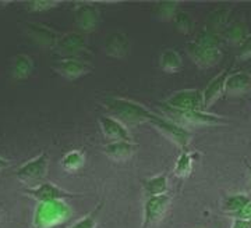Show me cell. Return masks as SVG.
Here are the masks:
<instances>
[{
	"label": "cell",
	"instance_id": "1",
	"mask_svg": "<svg viewBox=\"0 0 251 228\" xmlns=\"http://www.w3.org/2000/svg\"><path fill=\"white\" fill-rule=\"evenodd\" d=\"M222 38L208 29H201L186 46L190 60L201 70L215 67L222 60Z\"/></svg>",
	"mask_w": 251,
	"mask_h": 228
},
{
	"label": "cell",
	"instance_id": "2",
	"mask_svg": "<svg viewBox=\"0 0 251 228\" xmlns=\"http://www.w3.org/2000/svg\"><path fill=\"white\" fill-rule=\"evenodd\" d=\"M108 115L119 120L126 127H134L144 123H151L158 115L138 102L123 99V97H109L105 102Z\"/></svg>",
	"mask_w": 251,
	"mask_h": 228
},
{
	"label": "cell",
	"instance_id": "3",
	"mask_svg": "<svg viewBox=\"0 0 251 228\" xmlns=\"http://www.w3.org/2000/svg\"><path fill=\"white\" fill-rule=\"evenodd\" d=\"M73 210L66 201L38 203L34 211L32 224L35 228H53L72 217Z\"/></svg>",
	"mask_w": 251,
	"mask_h": 228
},
{
	"label": "cell",
	"instance_id": "4",
	"mask_svg": "<svg viewBox=\"0 0 251 228\" xmlns=\"http://www.w3.org/2000/svg\"><path fill=\"white\" fill-rule=\"evenodd\" d=\"M161 115L180 124L181 127H184L187 130L188 127H215V125L226 124L225 123L226 120L224 117L209 113V112H204V110H201V112H179V110L165 107L163 105H161Z\"/></svg>",
	"mask_w": 251,
	"mask_h": 228
},
{
	"label": "cell",
	"instance_id": "5",
	"mask_svg": "<svg viewBox=\"0 0 251 228\" xmlns=\"http://www.w3.org/2000/svg\"><path fill=\"white\" fill-rule=\"evenodd\" d=\"M162 105L173 110H179V112H201L204 110L202 91L201 89L177 91L168 97Z\"/></svg>",
	"mask_w": 251,
	"mask_h": 228
},
{
	"label": "cell",
	"instance_id": "6",
	"mask_svg": "<svg viewBox=\"0 0 251 228\" xmlns=\"http://www.w3.org/2000/svg\"><path fill=\"white\" fill-rule=\"evenodd\" d=\"M49 163H50L49 155L46 152H42L38 156L23 163L18 167L16 170V177L21 182H25V184L41 182L48 174Z\"/></svg>",
	"mask_w": 251,
	"mask_h": 228
},
{
	"label": "cell",
	"instance_id": "7",
	"mask_svg": "<svg viewBox=\"0 0 251 228\" xmlns=\"http://www.w3.org/2000/svg\"><path fill=\"white\" fill-rule=\"evenodd\" d=\"M150 124H152L153 127L161 132L162 135H165L176 146H179L180 149H187L188 143L191 140V132L188 131L187 128L181 127L180 124L172 121V120L163 117L161 114H158Z\"/></svg>",
	"mask_w": 251,
	"mask_h": 228
},
{
	"label": "cell",
	"instance_id": "8",
	"mask_svg": "<svg viewBox=\"0 0 251 228\" xmlns=\"http://www.w3.org/2000/svg\"><path fill=\"white\" fill-rule=\"evenodd\" d=\"M54 52L62 57H81L88 52V38L82 32H66L59 38Z\"/></svg>",
	"mask_w": 251,
	"mask_h": 228
},
{
	"label": "cell",
	"instance_id": "9",
	"mask_svg": "<svg viewBox=\"0 0 251 228\" xmlns=\"http://www.w3.org/2000/svg\"><path fill=\"white\" fill-rule=\"evenodd\" d=\"M169 206H171V196L168 193L147 198V201L144 202L141 228H151L155 224H158L165 217Z\"/></svg>",
	"mask_w": 251,
	"mask_h": 228
},
{
	"label": "cell",
	"instance_id": "10",
	"mask_svg": "<svg viewBox=\"0 0 251 228\" xmlns=\"http://www.w3.org/2000/svg\"><path fill=\"white\" fill-rule=\"evenodd\" d=\"M53 70L67 79H78L94 71V66L81 57H62L53 63Z\"/></svg>",
	"mask_w": 251,
	"mask_h": 228
},
{
	"label": "cell",
	"instance_id": "11",
	"mask_svg": "<svg viewBox=\"0 0 251 228\" xmlns=\"http://www.w3.org/2000/svg\"><path fill=\"white\" fill-rule=\"evenodd\" d=\"M73 16L82 34L95 31L100 24V11L92 3H77L73 10Z\"/></svg>",
	"mask_w": 251,
	"mask_h": 228
},
{
	"label": "cell",
	"instance_id": "12",
	"mask_svg": "<svg viewBox=\"0 0 251 228\" xmlns=\"http://www.w3.org/2000/svg\"><path fill=\"white\" fill-rule=\"evenodd\" d=\"M24 193L31 196L32 199H35L38 203H48L54 202V201H64L67 198H73L75 196L74 193L67 192L63 188L57 186L53 182H41V184L35 185L24 189Z\"/></svg>",
	"mask_w": 251,
	"mask_h": 228
},
{
	"label": "cell",
	"instance_id": "13",
	"mask_svg": "<svg viewBox=\"0 0 251 228\" xmlns=\"http://www.w3.org/2000/svg\"><path fill=\"white\" fill-rule=\"evenodd\" d=\"M230 74V67H226L222 72H219L216 77L211 79L206 87L202 89V99H204V110L208 112L212 106L215 105L219 99L225 96V85L226 79Z\"/></svg>",
	"mask_w": 251,
	"mask_h": 228
},
{
	"label": "cell",
	"instance_id": "14",
	"mask_svg": "<svg viewBox=\"0 0 251 228\" xmlns=\"http://www.w3.org/2000/svg\"><path fill=\"white\" fill-rule=\"evenodd\" d=\"M25 32L34 44L50 50H54L57 41L60 38V35L54 29L44 24H27Z\"/></svg>",
	"mask_w": 251,
	"mask_h": 228
},
{
	"label": "cell",
	"instance_id": "15",
	"mask_svg": "<svg viewBox=\"0 0 251 228\" xmlns=\"http://www.w3.org/2000/svg\"><path fill=\"white\" fill-rule=\"evenodd\" d=\"M99 128L102 135L109 139V142H117V140H131L128 128L119 120L113 118L112 115H100L98 118Z\"/></svg>",
	"mask_w": 251,
	"mask_h": 228
},
{
	"label": "cell",
	"instance_id": "16",
	"mask_svg": "<svg viewBox=\"0 0 251 228\" xmlns=\"http://www.w3.org/2000/svg\"><path fill=\"white\" fill-rule=\"evenodd\" d=\"M105 52L109 57L125 59L131 52V41L122 31L112 32L105 41Z\"/></svg>",
	"mask_w": 251,
	"mask_h": 228
},
{
	"label": "cell",
	"instance_id": "17",
	"mask_svg": "<svg viewBox=\"0 0 251 228\" xmlns=\"http://www.w3.org/2000/svg\"><path fill=\"white\" fill-rule=\"evenodd\" d=\"M251 89V74L237 71L229 74L225 85V96H240Z\"/></svg>",
	"mask_w": 251,
	"mask_h": 228
},
{
	"label": "cell",
	"instance_id": "18",
	"mask_svg": "<svg viewBox=\"0 0 251 228\" xmlns=\"http://www.w3.org/2000/svg\"><path fill=\"white\" fill-rule=\"evenodd\" d=\"M105 155L115 161H127L128 159L134 156L137 152V145L133 140H117V142H109L103 148Z\"/></svg>",
	"mask_w": 251,
	"mask_h": 228
},
{
	"label": "cell",
	"instance_id": "19",
	"mask_svg": "<svg viewBox=\"0 0 251 228\" xmlns=\"http://www.w3.org/2000/svg\"><path fill=\"white\" fill-rule=\"evenodd\" d=\"M230 14H232L230 7H219V9L212 10L209 16L206 17L205 29L221 35L225 31V28L230 24Z\"/></svg>",
	"mask_w": 251,
	"mask_h": 228
},
{
	"label": "cell",
	"instance_id": "20",
	"mask_svg": "<svg viewBox=\"0 0 251 228\" xmlns=\"http://www.w3.org/2000/svg\"><path fill=\"white\" fill-rule=\"evenodd\" d=\"M249 35H250V32H249L247 24L243 21H234L225 28V31L221 34V38L225 42L239 47Z\"/></svg>",
	"mask_w": 251,
	"mask_h": 228
},
{
	"label": "cell",
	"instance_id": "21",
	"mask_svg": "<svg viewBox=\"0 0 251 228\" xmlns=\"http://www.w3.org/2000/svg\"><path fill=\"white\" fill-rule=\"evenodd\" d=\"M159 68L166 74H177L183 70V57L176 49H166L159 56Z\"/></svg>",
	"mask_w": 251,
	"mask_h": 228
},
{
	"label": "cell",
	"instance_id": "22",
	"mask_svg": "<svg viewBox=\"0 0 251 228\" xmlns=\"http://www.w3.org/2000/svg\"><path fill=\"white\" fill-rule=\"evenodd\" d=\"M34 66L35 64L31 56L20 53L11 62V77L18 81L28 78L34 71Z\"/></svg>",
	"mask_w": 251,
	"mask_h": 228
},
{
	"label": "cell",
	"instance_id": "23",
	"mask_svg": "<svg viewBox=\"0 0 251 228\" xmlns=\"http://www.w3.org/2000/svg\"><path fill=\"white\" fill-rule=\"evenodd\" d=\"M250 202L251 198L249 195H246V193H233V195L226 196L222 201L221 209L226 214L236 217L240 211L244 210V207Z\"/></svg>",
	"mask_w": 251,
	"mask_h": 228
},
{
	"label": "cell",
	"instance_id": "24",
	"mask_svg": "<svg viewBox=\"0 0 251 228\" xmlns=\"http://www.w3.org/2000/svg\"><path fill=\"white\" fill-rule=\"evenodd\" d=\"M143 188L144 192L147 193V198L166 195L169 191V178L165 173L151 177V178H147L143 181Z\"/></svg>",
	"mask_w": 251,
	"mask_h": 228
},
{
	"label": "cell",
	"instance_id": "25",
	"mask_svg": "<svg viewBox=\"0 0 251 228\" xmlns=\"http://www.w3.org/2000/svg\"><path fill=\"white\" fill-rule=\"evenodd\" d=\"M60 163H62V167L66 171L74 173V171H77V170L84 167V164H85V155L81 150H70L63 156Z\"/></svg>",
	"mask_w": 251,
	"mask_h": 228
},
{
	"label": "cell",
	"instance_id": "26",
	"mask_svg": "<svg viewBox=\"0 0 251 228\" xmlns=\"http://www.w3.org/2000/svg\"><path fill=\"white\" fill-rule=\"evenodd\" d=\"M191 173H193V156L187 149L181 150L173 168V174L177 178H187Z\"/></svg>",
	"mask_w": 251,
	"mask_h": 228
},
{
	"label": "cell",
	"instance_id": "27",
	"mask_svg": "<svg viewBox=\"0 0 251 228\" xmlns=\"http://www.w3.org/2000/svg\"><path fill=\"white\" fill-rule=\"evenodd\" d=\"M172 24L175 26V29L183 35H188L194 31V20L190 13L183 11V10H179L176 13V16L172 20Z\"/></svg>",
	"mask_w": 251,
	"mask_h": 228
},
{
	"label": "cell",
	"instance_id": "28",
	"mask_svg": "<svg viewBox=\"0 0 251 228\" xmlns=\"http://www.w3.org/2000/svg\"><path fill=\"white\" fill-rule=\"evenodd\" d=\"M179 1H159L155 4L153 13L161 21H172L179 11Z\"/></svg>",
	"mask_w": 251,
	"mask_h": 228
},
{
	"label": "cell",
	"instance_id": "29",
	"mask_svg": "<svg viewBox=\"0 0 251 228\" xmlns=\"http://www.w3.org/2000/svg\"><path fill=\"white\" fill-rule=\"evenodd\" d=\"M98 211L99 206L97 209L91 211L90 214L81 217L80 220L74 221L72 226H69V228H97V223H98Z\"/></svg>",
	"mask_w": 251,
	"mask_h": 228
},
{
	"label": "cell",
	"instance_id": "30",
	"mask_svg": "<svg viewBox=\"0 0 251 228\" xmlns=\"http://www.w3.org/2000/svg\"><path fill=\"white\" fill-rule=\"evenodd\" d=\"M237 59L240 62H246V60H250L251 59V34L239 46V49H237Z\"/></svg>",
	"mask_w": 251,
	"mask_h": 228
},
{
	"label": "cell",
	"instance_id": "31",
	"mask_svg": "<svg viewBox=\"0 0 251 228\" xmlns=\"http://www.w3.org/2000/svg\"><path fill=\"white\" fill-rule=\"evenodd\" d=\"M59 1H31L27 6L31 9V11H46L59 6Z\"/></svg>",
	"mask_w": 251,
	"mask_h": 228
},
{
	"label": "cell",
	"instance_id": "32",
	"mask_svg": "<svg viewBox=\"0 0 251 228\" xmlns=\"http://www.w3.org/2000/svg\"><path fill=\"white\" fill-rule=\"evenodd\" d=\"M230 228H251V220L243 217H233Z\"/></svg>",
	"mask_w": 251,
	"mask_h": 228
},
{
	"label": "cell",
	"instance_id": "33",
	"mask_svg": "<svg viewBox=\"0 0 251 228\" xmlns=\"http://www.w3.org/2000/svg\"><path fill=\"white\" fill-rule=\"evenodd\" d=\"M236 217H243V219H250L251 220V202L244 207V210H242Z\"/></svg>",
	"mask_w": 251,
	"mask_h": 228
},
{
	"label": "cell",
	"instance_id": "34",
	"mask_svg": "<svg viewBox=\"0 0 251 228\" xmlns=\"http://www.w3.org/2000/svg\"><path fill=\"white\" fill-rule=\"evenodd\" d=\"M10 166V160H7L6 158H3V156H0V170H3V168H6V167Z\"/></svg>",
	"mask_w": 251,
	"mask_h": 228
},
{
	"label": "cell",
	"instance_id": "35",
	"mask_svg": "<svg viewBox=\"0 0 251 228\" xmlns=\"http://www.w3.org/2000/svg\"><path fill=\"white\" fill-rule=\"evenodd\" d=\"M247 170H249V185H250V189H251V164L247 166Z\"/></svg>",
	"mask_w": 251,
	"mask_h": 228
}]
</instances>
